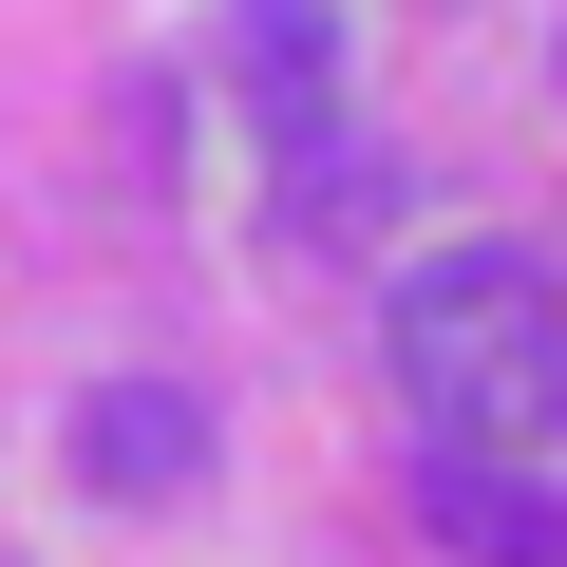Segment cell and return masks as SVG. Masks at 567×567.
<instances>
[{"label": "cell", "instance_id": "1", "mask_svg": "<svg viewBox=\"0 0 567 567\" xmlns=\"http://www.w3.org/2000/svg\"><path fill=\"white\" fill-rule=\"evenodd\" d=\"M379 360L435 416V454L529 473V435H567V303H548L529 246H416L379 284Z\"/></svg>", "mask_w": 567, "mask_h": 567}, {"label": "cell", "instance_id": "2", "mask_svg": "<svg viewBox=\"0 0 567 567\" xmlns=\"http://www.w3.org/2000/svg\"><path fill=\"white\" fill-rule=\"evenodd\" d=\"M227 76L265 95V152L360 133V114H341V20H322V0H227Z\"/></svg>", "mask_w": 567, "mask_h": 567}, {"label": "cell", "instance_id": "3", "mask_svg": "<svg viewBox=\"0 0 567 567\" xmlns=\"http://www.w3.org/2000/svg\"><path fill=\"white\" fill-rule=\"evenodd\" d=\"M76 473L114 511H171V492H208V416L171 379H114V398H76Z\"/></svg>", "mask_w": 567, "mask_h": 567}, {"label": "cell", "instance_id": "4", "mask_svg": "<svg viewBox=\"0 0 567 567\" xmlns=\"http://www.w3.org/2000/svg\"><path fill=\"white\" fill-rule=\"evenodd\" d=\"M416 529H435L454 567H567V492H548V473H492V454H435V473H416Z\"/></svg>", "mask_w": 567, "mask_h": 567}]
</instances>
